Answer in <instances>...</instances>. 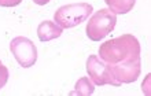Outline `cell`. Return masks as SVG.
Segmentation results:
<instances>
[{
  "label": "cell",
  "instance_id": "10",
  "mask_svg": "<svg viewBox=\"0 0 151 96\" xmlns=\"http://www.w3.org/2000/svg\"><path fill=\"white\" fill-rule=\"evenodd\" d=\"M7 80H8V70H7V67L1 63V60H0V89L7 84Z\"/></svg>",
  "mask_w": 151,
  "mask_h": 96
},
{
  "label": "cell",
  "instance_id": "1",
  "mask_svg": "<svg viewBox=\"0 0 151 96\" xmlns=\"http://www.w3.org/2000/svg\"><path fill=\"white\" fill-rule=\"evenodd\" d=\"M99 55L100 59L110 66L135 60L140 58V44L135 36L122 34L103 43L99 47Z\"/></svg>",
  "mask_w": 151,
  "mask_h": 96
},
{
  "label": "cell",
  "instance_id": "8",
  "mask_svg": "<svg viewBox=\"0 0 151 96\" xmlns=\"http://www.w3.org/2000/svg\"><path fill=\"white\" fill-rule=\"evenodd\" d=\"M113 14H127L133 8L136 0H104Z\"/></svg>",
  "mask_w": 151,
  "mask_h": 96
},
{
  "label": "cell",
  "instance_id": "12",
  "mask_svg": "<svg viewBox=\"0 0 151 96\" xmlns=\"http://www.w3.org/2000/svg\"><path fill=\"white\" fill-rule=\"evenodd\" d=\"M36 4H39V6H44V4H47L50 0H33Z\"/></svg>",
  "mask_w": 151,
  "mask_h": 96
},
{
  "label": "cell",
  "instance_id": "5",
  "mask_svg": "<svg viewBox=\"0 0 151 96\" xmlns=\"http://www.w3.org/2000/svg\"><path fill=\"white\" fill-rule=\"evenodd\" d=\"M10 49L15 56L17 62L22 67H30L37 60V48L28 37H15L10 43Z\"/></svg>",
  "mask_w": 151,
  "mask_h": 96
},
{
  "label": "cell",
  "instance_id": "7",
  "mask_svg": "<svg viewBox=\"0 0 151 96\" xmlns=\"http://www.w3.org/2000/svg\"><path fill=\"white\" fill-rule=\"evenodd\" d=\"M62 30L63 29L58 26L55 22L44 21L37 28V36H39V39L41 41H51L54 39H58L62 34Z\"/></svg>",
  "mask_w": 151,
  "mask_h": 96
},
{
  "label": "cell",
  "instance_id": "3",
  "mask_svg": "<svg viewBox=\"0 0 151 96\" xmlns=\"http://www.w3.org/2000/svg\"><path fill=\"white\" fill-rule=\"evenodd\" d=\"M117 16L109 8H102L89 18L87 24V36L92 41H100L115 28Z\"/></svg>",
  "mask_w": 151,
  "mask_h": 96
},
{
  "label": "cell",
  "instance_id": "9",
  "mask_svg": "<svg viewBox=\"0 0 151 96\" xmlns=\"http://www.w3.org/2000/svg\"><path fill=\"white\" fill-rule=\"evenodd\" d=\"M95 91L93 84H92L88 77H81L77 82H76V89L70 95H81V96H88L92 95Z\"/></svg>",
  "mask_w": 151,
  "mask_h": 96
},
{
  "label": "cell",
  "instance_id": "2",
  "mask_svg": "<svg viewBox=\"0 0 151 96\" xmlns=\"http://www.w3.org/2000/svg\"><path fill=\"white\" fill-rule=\"evenodd\" d=\"M92 10H93L92 6L88 3L68 4L56 10L54 14V19H55V24L62 29L74 28L88 19Z\"/></svg>",
  "mask_w": 151,
  "mask_h": 96
},
{
  "label": "cell",
  "instance_id": "11",
  "mask_svg": "<svg viewBox=\"0 0 151 96\" xmlns=\"http://www.w3.org/2000/svg\"><path fill=\"white\" fill-rule=\"evenodd\" d=\"M22 0H0V6L1 7H15L21 4Z\"/></svg>",
  "mask_w": 151,
  "mask_h": 96
},
{
  "label": "cell",
  "instance_id": "4",
  "mask_svg": "<svg viewBox=\"0 0 151 96\" xmlns=\"http://www.w3.org/2000/svg\"><path fill=\"white\" fill-rule=\"evenodd\" d=\"M87 72L91 77V80L96 85H114L119 87V82L115 78L111 66L103 60H100L96 55H91L87 60Z\"/></svg>",
  "mask_w": 151,
  "mask_h": 96
},
{
  "label": "cell",
  "instance_id": "6",
  "mask_svg": "<svg viewBox=\"0 0 151 96\" xmlns=\"http://www.w3.org/2000/svg\"><path fill=\"white\" fill-rule=\"evenodd\" d=\"M111 70L115 78L121 84H131L137 80L140 74V58L129 62H122L118 64H111Z\"/></svg>",
  "mask_w": 151,
  "mask_h": 96
}]
</instances>
